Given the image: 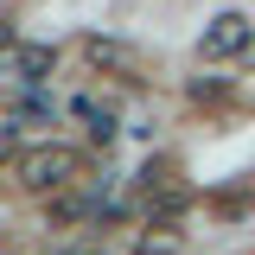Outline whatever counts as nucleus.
<instances>
[{
    "label": "nucleus",
    "mask_w": 255,
    "mask_h": 255,
    "mask_svg": "<svg viewBox=\"0 0 255 255\" xmlns=\"http://www.w3.org/2000/svg\"><path fill=\"white\" fill-rule=\"evenodd\" d=\"M58 255H109L102 243H70V249H58Z\"/></svg>",
    "instance_id": "8"
},
{
    "label": "nucleus",
    "mask_w": 255,
    "mask_h": 255,
    "mask_svg": "<svg viewBox=\"0 0 255 255\" xmlns=\"http://www.w3.org/2000/svg\"><path fill=\"white\" fill-rule=\"evenodd\" d=\"M45 211H51V223H58V230H83V223H102V217H109L102 191H83V185H70V191H58V198H45Z\"/></svg>",
    "instance_id": "5"
},
{
    "label": "nucleus",
    "mask_w": 255,
    "mask_h": 255,
    "mask_svg": "<svg viewBox=\"0 0 255 255\" xmlns=\"http://www.w3.org/2000/svg\"><path fill=\"white\" fill-rule=\"evenodd\" d=\"M77 115H83V128H90V140H102V147L115 140V109H102L96 96H83V102H77Z\"/></svg>",
    "instance_id": "6"
},
{
    "label": "nucleus",
    "mask_w": 255,
    "mask_h": 255,
    "mask_svg": "<svg viewBox=\"0 0 255 255\" xmlns=\"http://www.w3.org/2000/svg\"><path fill=\"white\" fill-rule=\"evenodd\" d=\"M77 51H83V64H90L96 77H115V83H147V51H140V45H128V38H83Z\"/></svg>",
    "instance_id": "3"
},
{
    "label": "nucleus",
    "mask_w": 255,
    "mask_h": 255,
    "mask_svg": "<svg viewBox=\"0 0 255 255\" xmlns=\"http://www.w3.org/2000/svg\"><path fill=\"white\" fill-rule=\"evenodd\" d=\"M140 255H172V236H159V243L147 236V243H140Z\"/></svg>",
    "instance_id": "7"
},
{
    "label": "nucleus",
    "mask_w": 255,
    "mask_h": 255,
    "mask_svg": "<svg viewBox=\"0 0 255 255\" xmlns=\"http://www.w3.org/2000/svg\"><path fill=\"white\" fill-rule=\"evenodd\" d=\"M51 70H58V45H38V38H19V32L6 38V64H0L6 90H45Z\"/></svg>",
    "instance_id": "2"
},
{
    "label": "nucleus",
    "mask_w": 255,
    "mask_h": 255,
    "mask_svg": "<svg viewBox=\"0 0 255 255\" xmlns=\"http://www.w3.org/2000/svg\"><path fill=\"white\" fill-rule=\"evenodd\" d=\"M6 172L26 198H58V191L83 185V153L64 147V140H38V147H19L6 153Z\"/></svg>",
    "instance_id": "1"
},
{
    "label": "nucleus",
    "mask_w": 255,
    "mask_h": 255,
    "mask_svg": "<svg viewBox=\"0 0 255 255\" xmlns=\"http://www.w3.org/2000/svg\"><path fill=\"white\" fill-rule=\"evenodd\" d=\"M243 51H255V19H249V13H217L211 26L198 32V58H204V64L243 58Z\"/></svg>",
    "instance_id": "4"
}]
</instances>
